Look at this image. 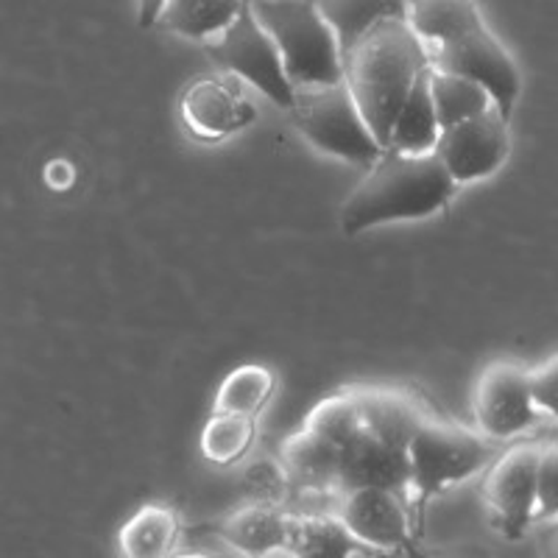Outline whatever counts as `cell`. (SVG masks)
I'll return each mask as SVG.
<instances>
[{
	"label": "cell",
	"instance_id": "6da1fadb",
	"mask_svg": "<svg viewBox=\"0 0 558 558\" xmlns=\"http://www.w3.org/2000/svg\"><path fill=\"white\" fill-rule=\"evenodd\" d=\"M456 179L436 151L405 154L386 148L368 166L352 196L341 207V229L357 238L366 229L397 221H422L450 207Z\"/></svg>",
	"mask_w": 558,
	"mask_h": 558
},
{
	"label": "cell",
	"instance_id": "7a4b0ae2",
	"mask_svg": "<svg viewBox=\"0 0 558 558\" xmlns=\"http://www.w3.org/2000/svg\"><path fill=\"white\" fill-rule=\"evenodd\" d=\"M427 68V45L405 17L383 20L343 53V82L383 148H388L393 121Z\"/></svg>",
	"mask_w": 558,
	"mask_h": 558
},
{
	"label": "cell",
	"instance_id": "3957f363",
	"mask_svg": "<svg viewBox=\"0 0 558 558\" xmlns=\"http://www.w3.org/2000/svg\"><path fill=\"white\" fill-rule=\"evenodd\" d=\"M274 37L293 87L343 82V51L316 0H248Z\"/></svg>",
	"mask_w": 558,
	"mask_h": 558
},
{
	"label": "cell",
	"instance_id": "277c9868",
	"mask_svg": "<svg viewBox=\"0 0 558 558\" xmlns=\"http://www.w3.org/2000/svg\"><path fill=\"white\" fill-rule=\"evenodd\" d=\"M492 452H495L492 438L427 416L408 447V456H411L408 506H411L416 527L425 522L427 502L450 486H458L486 470Z\"/></svg>",
	"mask_w": 558,
	"mask_h": 558
},
{
	"label": "cell",
	"instance_id": "5b68a950",
	"mask_svg": "<svg viewBox=\"0 0 558 558\" xmlns=\"http://www.w3.org/2000/svg\"><path fill=\"white\" fill-rule=\"evenodd\" d=\"M291 114L299 132L322 154L357 166H372L386 151L347 82L296 87V104Z\"/></svg>",
	"mask_w": 558,
	"mask_h": 558
},
{
	"label": "cell",
	"instance_id": "8992f818",
	"mask_svg": "<svg viewBox=\"0 0 558 558\" xmlns=\"http://www.w3.org/2000/svg\"><path fill=\"white\" fill-rule=\"evenodd\" d=\"M204 45H207L213 62L221 64L232 76L260 89L268 101L291 112L293 104H296V87L288 78L286 62H282L277 43L263 28L260 20L254 17L248 3L227 32H221L216 39H209Z\"/></svg>",
	"mask_w": 558,
	"mask_h": 558
},
{
	"label": "cell",
	"instance_id": "52a82bcc",
	"mask_svg": "<svg viewBox=\"0 0 558 558\" xmlns=\"http://www.w3.org/2000/svg\"><path fill=\"white\" fill-rule=\"evenodd\" d=\"M539 441H525L486 466L481 495L495 514V525L506 539H522L531 525H536L539 506Z\"/></svg>",
	"mask_w": 558,
	"mask_h": 558
},
{
	"label": "cell",
	"instance_id": "ba28073f",
	"mask_svg": "<svg viewBox=\"0 0 558 558\" xmlns=\"http://www.w3.org/2000/svg\"><path fill=\"white\" fill-rule=\"evenodd\" d=\"M477 430L492 441H506L539 425L545 413L533 400L531 368L517 361H495L481 372L472 391Z\"/></svg>",
	"mask_w": 558,
	"mask_h": 558
},
{
	"label": "cell",
	"instance_id": "9c48e42d",
	"mask_svg": "<svg viewBox=\"0 0 558 558\" xmlns=\"http://www.w3.org/2000/svg\"><path fill=\"white\" fill-rule=\"evenodd\" d=\"M427 53H430V64L436 70H447V73L483 84L495 98V107L511 121L522 96V73L511 53L502 48L500 39L488 32L486 23L452 43L433 45L427 48Z\"/></svg>",
	"mask_w": 558,
	"mask_h": 558
},
{
	"label": "cell",
	"instance_id": "30bf717a",
	"mask_svg": "<svg viewBox=\"0 0 558 558\" xmlns=\"http://www.w3.org/2000/svg\"><path fill=\"white\" fill-rule=\"evenodd\" d=\"M433 151L445 162L456 184H470L486 179L502 168L511 154L508 118L497 107L475 114L470 121L441 129Z\"/></svg>",
	"mask_w": 558,
	"mask_h": 558
},
{
	"label": "cell",
	"instance_id": "8fae6325",
	"mask_svg": "<svg viewBox=\"0 0 558 558\" xmlns=\"http://www.w3.org/2000/svg\"><path fill=\"white\" fill-rule=\"evenodd\" d=\"M338 520L368 550L413 553V511L393 488L363 486L341 492Z\"/></svg>",
	"mask_w": 558,
	"mask_h": 558
},
{
	"label": "cell",
	"instance_id": "7c38bea8",
	"mask_svg": "<svg viewBox=\"0 0 558 558\" xmlns=\"http://www.w3.org/2000/svg\"><path fill=\"white\" fill-rule=\"evenodd\" d=\"M363 486L393 488V492L405 495L408 500V486H411V456H408V450L388 445L368 430H363L347 447H341L338 495Z\"/></svg>",
	"mask_w": 558,
	"mask_h": 558
},
{
	"label": "cell",
	"instance_id": "4fadbf2b",
	"mask_svg": "<svg viewBox=\"0 0 558 558\" xmlns=\"http://www.w3.org/2000/svg\"><path fill=\"white\" fill-rule=\"evenodd\" d=\"M254 107L216 78H198L182 96V118L196 137L221 140L254 121Z\"/></svg>",
	"mask_w": 558,
	"mask_h": 558
},
{
	"label": "cell",
	"instance_id": "5bb4252c",
	"mask_svg": "<svg viewBox=\"0 0 558 558\" xmlns=\"http://www.w3.org/2000/svg\"><path fill=\"white\" fill-rule=\"evenodd\" d=\"M355 393L357 402H361L366 430L375 433L377 438H383L388 445L400 447V450L411 447L416 430L430 416L425 408L413 400L411 393L400 391V388L363 386L355 388Z\"/></svg>",
	"mask_w": 558,
	"mask_h": 558
},
{
	"label": "cell",
	"instance_id": "9a60e30c",
	"mask_svg": "<svg viewBox=\"0 0 558 558\" xmlns=\"http://www.w3.org/2000/svg\"><path fill=\"white\" fill-rule=\"evenodd\" d=\"M218 536L243 556H274L288 550L291 517L268 502H248L218 525Z\"/></svg>",
	"mask_w": 558,
	"mask_h": 558
},
{
	"label": "cell",
	"instance_id": "2e32d148",
	"mask_svg": "<svg viewBox=\"0 0 558 558\" xmlns=\"http://www.w3.org/2000/svg\"><path fill=\"white\" fill-rule=\"evenodd\" d=\"M279 458L288 475L302 488L313 492H338L341 481V447L322 433L302 425V430L291 433L279 447Z\"/></svg>",
	"mask_w": 558,
	"mask_h": 558
},
{
	"label": "cell",
	"instance_id": "e0dca14e",
	"mask_svg": "<svg viewBox=\"0 0 558 558\" xmlns=\"http://www.w3.org/2000/svg\"><path fill=\"white\" fill-rule=\"evenodd\" d=\"M246 3L248 0H168L154 28L209 43L235 23Z\"/></svg>",
	"mask_w": 558,
	"mask_h": 558
},
{
	"label": "cell",
	"instance_id": "ac0fdd59",
	"mask_svg": "<svg viewBox=\"0 0 558 558\" xmlns=\"http://www.w3.org/2000/svg\"><path fill=\"white\" fill-rule=\"evenodd\" d=\"M405 20L427 48L452 43L486 23L475 0H408Z\"/></svg>",
	"mask_w": 558,
	"mask_h": 558
},
{
	"label": "cell",
	"instance_id": "d6986e66",
	"mask_svg": "<svg viewBox=\"0 0 558 558\" xmlns=\"http://www.w3.org/2000/svg\"><path fill=\"white\" fill-rule=\"evenodd\" d=\"M430 68L418 76V82L413 84L411 96L402 104L397 121H393L391 140H388V148L405 154H425L433 151L438 143V134H441V123H438L436 114V101H433V87H430Z\"/></svg>",
	"mask_w": 558,
	"mask_h": 558
},
{
	"label": "cell",
	"instance_id": "ffe728a7",
	"mask_svg": "<svg viewBox=\"0 0 558 558\" xmlns=\"http://www.w3.org/2000/svg\"><path fill=\"white\" fill-rule=\"evenodd\" d=\"M179 514L171 506H148L137 508L118 533V547L126 558H162L173 553L179 539Z\"/></svg>",
	"mask_w": 558,
	"mask_h": 558
},
{
	"label": "cell",
	"instance_id": "44dd1931",
	"mask_svg": "<svg viewBox=\"0 0 558 558\" xmlns=\"http://www.w3.org/2000/svg\"><path fill=\"white\" fill-rule=\"evenodd\" d=\"M286 553L305 558H349L366 556L372 550L357 542L338 517H291V539Z\"/></svg>",
	"mask_w": 558,
	"mask_h": 558
},
{
	"label": "cell",
	"instance_id": "7402d4cb",
	"mask_svg": "<svg viewBox=\"0 0 558 558\" xmlns=\"http://www.w3.org/2000/svg\"><path fill=\"white\" fill-rule=\"evenodd\" d=\"M318 12L336 32L347 53L366 32L391 17H405L408 0H316Z\"/></svg>",
	"mask_w": 558,
	"mask_h": 558
},
{
	"label": "cell",
	"instance_id": "603a6c76",
	"mask_svg": "<svg viewBox=\"0 0 558 558\" xmlns=\"http://www.w3.org/2000/svg\"><path fill=\"white\" fill-rule=\"evenodd\" d=\"M430 87L441 129L456 126V123L461 121H470L475 114L495 107V98H492V93H488L483 84L472 82V78L466 76L447 73V70L433 68Z\"/></svg>",
	"mask_w": 558,
	"mask_h": 558
},
{
	"label": "cell",
	"instance_id": "cb8c5ba5",
	"mask_svg": "<svg viewBox=\"0 0 558 558\" xmlns=\"http://www.w3.org/2000/svg\"><path fill=\"white\" fill-rule=\"evenodd\" d=\"M274 386H277V377H274L271 368L260 366V363L238 366L235 372H229L223 377L221 388L216 393V402H213V411L257 416L266 408V402L271 400Z\"/></svg>",
	"mask_w": 558,
	"mask_h": 558
},
{
	"label": "cell",
	"instance_id": "d4e9b609",
	"mask_svg": "<svg viewBox=\"0 0 558 558\" xmlns=\"http://www.w3.org/2000/svg\"><path fill=\"white\" fill-rule=\"evenodd\" d=\"M254 416L248 413H223L213 411L209 422L202 430V452L216 466H232L248 452L254 441Z\"/></svg>",
	"mask_w": 558,
	"mask_h": 558
},
{
	"label": "cell",
	"instance_id": "484cf974",
	"mask_svg": "<svg viewBox=\"0 0 558 558\" xmlns=\"http://www.w3.org/2000/svg\"><path fill=\"white\" fill-rule=\"evenodd\" d=\"M305 427L322 433L324 438L336 441L338 447H347L352 438L361 436L366 430V422H363V411L361 402H357L355 388H343V391L332 393V397L318 402L307 413Z\"/></svg>",
	"mask_w": 558,
	"mask_h": 558
},
{
	"label": "cell",
	"instance_id": "4316f807",
	"mask_svg": "<svg viewBox=\"0 0 558 558\" xmlns=\"http://www.w3.org/2000/svg\"><path fill=\"white\" fill-rule=\"evenodd\" d=\"M536 522H558V441L542 445Z\"/></svg>",
	"mask_w": 558,
	"mask_h": 558
},
{
	"label": "cell",
	"instance_id": "83f0119b",
	"mask_svg": "<svg viewBox=\"0 0 558 558\" xmlns=\"http://www.w3.org/2000/svg\"><path fill=\"white\" fill-rule=\"evenodd\" d=\"M531 388L539 411L558 422V355L547 357L545 363L531 368Z\"/></svg>",
	"mask_w": 558,
	"mask_h": 558
},
{
	"label": "cell",
	"instance_id": "f1b7e54d",
	"mask_svg": "<svg viewBox=\"0 0 558 558\" xmlns=\"http://www.w3.org/2000/svg\"><path fill=\"white\" fill-rule=\"evenodd\" d=\"M168 7V0H137V23L140 28L157 26L159 14Z\"/></svg>",
	"mask_w": 558,
	"mask_h": 558
},
{
	"label": "cell",
	"instance_id": "f546056e",
	"mask_svg": "<svg viewBox=\"0 0 558 558\" xmlns=\"http://www.w3.org/2000/svg\"><path fill=\"white\" fill-rule=\"evenodd\" d=\"M550 545H553V553H558V527H556V533H553Z\"/></svg>",
	"mask_w": 558,
	"mask_h": 558
}]
</instances>
